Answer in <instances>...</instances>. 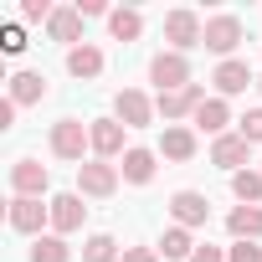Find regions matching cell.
<instances>
[{
  "label": "cell",
  "instance_id": "35",
  "mask_svg": "<svg viewBox=\"0 0 262 262\" xmlns=\"http://www.w3.org/2000/svg\"><path fill=\"white\" fill-rule=\"evenodd\" d=\"M257 88H262V77H257Z\"/></svg>",
  "mask_w": 262,
  "mask_h": 262
},
{
  "label": "cell",
  "instance_id": "2",
  "mask_svg": "<svg viewBox=\"0 0 262 262\" xmlns=\"http://www.w3.org/2000/svg\"><path fill=\"white\" fill-rule=\"evenodd\" d=\"M165 41H170V52H190V47H201L206 41V21L195 16V11H170L165 16Z\"/></svg>",
  "mask_w": 262,
  "mask_h": 262
},
{
  "label": "cell",
  "instance_id": "16",
  "mask_svg": "<svg viewBox=\"0 0 262 262\" xmlns=\"http://www.w3.org/2000/svg\"><path fill=\"white\" fill-rule=\"evenodd\" d=\"M160 155H165V160H175V165L195 160V134H190L185 123H165V139H160Z\"/></svg>",
  "mask_w": 262,
  "mask_h": 262
},
{
  "label": "cell",
  "instance_id": "33",
  "mask_svg": "<svg viewBox=\"0 0 262 262\" xmlns=\"http://www.w3.org/2000/svg\"><path fill=\"white\" fill-rule=\"evenodd\" d=\"M190 262H226V252H221V247H195Z\"/></svg>",
  "mask_w": 262,
  "mask_h": 262
},
{
  "label": "cell",
  "instance_id": "1",
  "mask_svg": "<svg viewBox=\"0 0 262 262\" xmlns=\"http://www.w3.org/2000/svg\"><path fill=\"white\" fill-rule=\"evenodd\" d=\"M82 149H93V134L82 118H57L52 123V155L57 160H77L82 165Z\"/></svg>",
  "mask_w": 262,
  "mask_h": 262
},
{
  "label": "cell",
  "instance_id": "6",
  "mask_svg": "<svg viewBox=\"0 0 262 262\" xmlns=\"http://www.w3.org/2000/svg\"><path fill=\"white\" fill-rule=\"evenodd\" d=\"M6 221H11V231H21V236H41V226L52 221V206H41V201H31V195H11Z\"/></svg>",
  "mask_w": 262,
  "mask_h": 262
},
{
  "label": "cell",
  "instance_id": "12",
  "mask_svg": "<svg viewBox=\"0 0 262 262\" xmlns=\"http://www.w3.org/2000/svg\"><path fill=\"white\" fill-rule=\"evenodd\" d=\"M47 206H52V231H57V236L77 231V226H82V216H88V206H82V195H77V190H62V195H52Z\"/></svg>",
  "mask_w": 262,
  "mask_h": 262
},
{
  "label": "cell",
  "instance_id": "13",
  "mask_svg": "<svg viewBox=\"0 0 262 262\" xmlns=\"http://www.w3.org/2000/svg\"><path fill=\"white\" fill-rule=\"evenodd\" d=\"M88 134H93V155H98V160H118V155H128V149H123V123H118V118H93Z\"/></svg>",
  "mask_w": 262,
  "mask_h": 262
},
{
  "label": "cell",
  "instance_id": "32",
  "mask_svg": "<svg viewBox=\"0 0 262 262\" xmlns=\"http://www.w3.org/2000/svg\"><path fill=\"white\" fill-rule=\"evenodd\" d=\"M77 11H82V21H93V16H113L103 0H77Z\"/></svg>",
  "mask_w": 262,
  "mask_h": 262
},
{
  "label": "cell",
  "instance_id": "17",
  "mask_svg": "<svg viewBox=\"0 0 262 262\" xmlns=\"http://www.w3.org/2000/svg\"><path fill=\"white\" fill-rule=\"evenodd\" d=\"M47 98V77L41 72H16L11 77V103L16 108H31V103H41Z\"/></svg>",
  "mask_w": 262,
  "mask_h": 262
},
{
  "label": "cell",
  "instance_id": "4",
  "mask_svg": "<svg viewBox=\"0 0 262 262\" xmlns=\"http://www.w3.org/2000/svg\"><path fill=\"white\" fill-rule=\"evenodd\" d=\"M201 103H206V88H201V82H190V88L160 93V98H155V113H160L165 123H175V118H195V113H201Z\"/></svg>",
  "mask_w": 262,
  "mask_h": 262
},
{
  "label": "cell",
  "instance_id": "20",
  "mask_svg": "<svg viewBox=\"0 0 262 262\" xmlns=\"http://www.w3.org/2000/svg\"><path fill=\"white\" fill-rule=\"evenodd\" d=\"M226 123H231V108H226V98H206L201 103V113H195V128L201 134H226Z\"/></svg>",
  "mask_w": 262,
  "mask_h": 262
},
{
  "label": "cell",
  "instance_id": "22",
  "mask_svg": "<svg viewBox=\"0 0 262 262\" xmlns=\"http://www.w3.org/2000/svg\"><path fill=\"white\" fill-rule=\"evenodd\" d=\"M160 257H170V262H190V257H195V236H190L185 226H170V231L160 236Z\"/></svg>",
  "mask_w": 262,
  "mask_h": 262
},
{
  "label": "cell",
  "instance_id": "9",
  "mask_svg": "<svg viewBox=\"0 0 262 262\" xmlns=\"http://www.w3.org/2000/svg\"><path fill=\"white\" fill-rule=\"evenodd\" d=\"M113 118H118L123 128H144V123H155V103H149L139 88H123V93L113 98Z\"/></svg>",
  "mask_w": 262,
  "mask_h": 262
},
{
  "label": "cell",
  "instance_id": "19",
  "mask_svg": "<svg viewBox=\"0 0 262 262\" xmlns=\"http://www.w3.org/2000/svg\"><path fill=\"white\" fill-rule=\"evenodd\" d=\"M118 175H123L128 185H149V180H155V149H128L123 165H118Z\"/></svg>",
  "mask_w": 262,
  "mask_h": 262
},
{
  "label": "cell",
  "instance_id": "23",
  "mask_svg": "<svg viewBox=\"0 0 262 262\" xmlns=\"http://www.w3.org/2000/svg\"><path fill=\"white\" fill-rule=\"evenodd\" d=\"M108 31H113V41H139L144 36V16L139 11H113L108 16Z\"/></svg>",
  "mask_w": 262,
  "mask_h": 262
},
{
  "label": "cell",
  "instance_id": "28",
  "mask_svg": "<svg viewBox=\"0 0 262 262\" xmlns=\"http://www.w3.org/2000/svg\"><path fill=\"white\" fill-rule=\"evenodd\" d=\"M52 16H57L52 0H21V21H31V26H36V21H52Z\"/></svg>",
  "mask_w": 262,
  "mask_h": 262
},
{
  "label": "cell",
  "instance_id": "31",
  "mask_svg": "<svg viewBox=\"0 0 262 262\" xmlns=\"http://www.w3.org/2000/svg\"><path fill=\"white\" fill-rule=\"evenodd\" d=\"M123 262H160V247H123Z\"/></svg>",
  "mask_w": 262,
  "mask_h": 262
},
{
  "label": "cell",
  "instance_id": "14",
  "mask_svg": "<svg viewBox=\"0 0 262 262\" xmlns=\"http://www.w3.org/2000/svg\"><path fill=\"white\" fill-rule=\"evenodd\" d=\"M47 36L52 41H67V52L82 47V11L77 6H57V16L47 21Z\"/></svg>",
  "mask_w": 262,
  "mask_h": 262
},
{
  "label": "cell",
  "instance_id": "26",
  "mask_svg": "<svg viewBox=\"0 0 262 262\" xmlns=\"http://www.w3.org/2000/svg\"><path fill=\"white\" fill-rule=\"evenodd\" d=\"M118 257V242L108 236V231H93L88 242H82V262H113Z\"/></svg>",
  "mask_w": 262,
  "mask_h": 262
},
{
  "label": "cell",
  "instance_id": "10",
  "mask_svg": "<svg viewBox=\"0 0 262 262\" xmlns=\"http://www.w3.org/2000/svg\"><path fill=\"white\" fill-rule=\"evenodd\" d=\"M211 165H221V170L242 175V170L252 165V144H247L242 134H221V139L211 144Z\"/></svg>",
  "mask_w": 262,
  "mask_h": 262
},
{
  "label": "cell",
  "instance_id": "21",
  "mask_svg": "<svg viewBox=\"0 0 262 262\" xmlns=\"http://www.w3.org/2000/svg\"><path fill=\"white\" fill-rule=\"evenodd\" d=\"M67 72H72V77H82V82H88V77H98V72H103V52H98L93 41L72 47V52H67Z\"/></svg>",
  "mask_w": 262,
  "mask_h": 262
},
{
  "label": "cell",
  "instance_id": "8",
  "mask_svg": "<svg viewBox=\"0 0 262 262\" xmlns=\"http://www.w3.org/2000/svg\"><path fill=\"white\" fill-rule=\"evenodd\" d=\"M170 216H175V226L195 231V226L211 221V201H206L201 190H175V195H170Z\"/></svg>",
  "mask_w": 262,
  "mask_h": 262
},
{
  "label": "cell",
  "instance_id": "34",
  "mask_svg": "<svg viewBox=\"0 0 262 262\" xmlns=\"http://www.w3.org/2000/svg\"><path fill=\"white\" fill-rule=\"evenodd\" d=\"M16 113H21V108L6 98V103H0V128H16Z\"/></svg>",
  "mask_w": 262,
  "mask_h": 262
},
{
  "label": "cell",
  "instance_id": "7",
  "mask_svg": "<svg viewBox=\"0 0 262 262\" xmlns=\"http://www.w3.org/2000/svg\"><path fill=\"white\" fill-rule=\"evenodd\" d=\"M149 82H155L160 93H175V88H190V62H185L180 52H160V57L149 62Z\"/></svg>",
  "mask_w": 262,
  "mask_h": 262
},
{
  "label": "cell",
  "instance_id": "30",
  "mask_svg": "<svg viewBox=\"0 0 262 262\" xmlns=\"http://www.w3.org/2000/svg\"><path fill=\"white\" fill-rule=\"evenodd\" d=\"M226 262H262V247L257 242H231L226 247Z\"/></svg>",
  "mask_w": 262,
  "mask_h": 262
},
{
  "label": "cell",
  "instance_id": "24",
  "mask_svg": "<svg viewBox=\"0 0 262 262\" xmlns=\"http://www.w3.org/2000/svg\"><path fill=\"white\" fill-rule=\"evenodd\" d=\"M231 195H236L242 206H257V201H262V170H242V175H231Z\"/></svg>",
  "mask_w": 262,
  "mask_h": 262
},
{
  "label": "cell",
  "instance_id": "25",
  "mask_svg": "<svg viewBox=\"0 0 262 262\" xmlns=\"http://www.w3.org/2000/svg\"><path fill=\"white\" fill-rule=\"evenodd\" d=\"M31 262H72V247L62 236H36L31 242Z\"/></svg>",
  "mask_w": 262,
  "mask_h": 262
},
{
  "label": "cell",
  "instance_id": "15",
  "mask_svg": "<svg viewBox=\"0 0 262 262\" xmlns=\"http://www.w3.org/2000/svg\"><path fill=\"white\" fill-rule=\"evenodd\" d=\"M211 82H216V98H236V93H247L257 77H252V67H247V62H236V57H231V62H221V67H216V77H211Z\"/></svg>",
  "mask_w": 262,
  "mask_h": 262
},
{
  "label": "cell",
  "instance_id": "29",
  "mask_svg": "<svg viewBox=\"0 0 262 262\" xmlns=\"http://www.w3.org/2000/svg\"><path fill=\"white\" fill-rule=\"evenodd\" d=\"M0 47H6L11 57H21V52H26V26H16V21L0 26Z\"/></svg>",
  "mask_w": 262,
  "mask_h": 262
},
{
  "label": "cell",
  "instance_id": "18",
  "mask_svg": "<svg viewBox=\"0 0 262 262\" xmlns=\"http://www.w3.org/2000/svg\"><path fill=\"white\" fill-rule=\"evenodd\" d=\"M226 231H231L236 242H257V236H262V206H236V211L226 216Z\"/></svg>",
  "mask_w": 262,
  "mask_h": 262
},
{
  "label": "cell",
  "instance_id": "27",
  "mask_svg": "<svg viewBox=\"0 0 262 262\" xmlns=\"http://www.w3.org/2000/svg\"><path fill=\"white\" fill-rule=\"evenodd\" d=\"M236 134H242L247 144H262V108H247V113L236 118Z\"/></svg>",
  "mask_w": 262,
  "mask_h": 262
},
{
  "label": "cell",
  "instance_id": "11",
  "mask_svg": "<svg viewBox=\"0 0 262 262\" xmlns=\"http://www.w3.org/2000/svg\"><path fill=\"white\" fill-rule=\"evenodd\" d=\"M47 185H52L47 165H36V160H16V165H11V190H16V195L41 201V195H47Z\"/></svg>",
  "mask_w": 262,
  "mask_h": 262
},
{
  "label": "cell",
  "instance_id": "5",
  "mask_svg": "<svg viewBox=\"0 0 262 262\" xmlns=\"http://www.w3.org/2000/svg\"><path fill=\"white\" fill-rule=\"evenodd\" d=\"M113 190H118V165H108V160H88V165H77V195L108 201Z\"/></svg>",
  "mask_w": 262,
  "mask_h": 262
},
{
  "label": "cell",
  "instance_id": "3",
  "mask_svg": "<svg viewBox=\"0 0 262 262\" xmlns=\"http://www.w3.org/2000/svg\"><path fill=\"white\" fill-rule=\"evenodd\" d=\"M242 36H247V26H242L236 16H211V21H206V41H201V47H206V52H216L221 62H231V52L242 47Z\"/></svg>",
  "mask_w": 262,
  "mask_h": 262
}]
</instances>
